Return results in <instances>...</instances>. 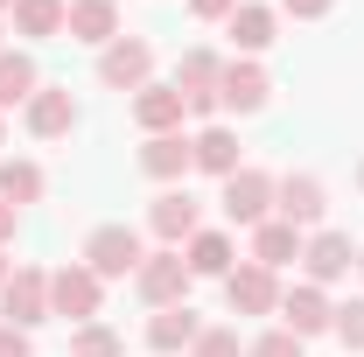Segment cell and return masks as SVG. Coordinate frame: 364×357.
I'll return each instance as SVG.
<instances>
[{
    "instance_id": "cell-1",
    "label": "cell",
    "mask_w": 364,
    "mask_h": 357,
    "mask_svg": "<svg viewBox=\"0 0 364 357\" xmlns=\"http://www.w3.org/2000/svg\"><path fill=\"white\" fill-rule=\"evenodd\" d=\"M140 260H147V245H140L134 224H98L85 238V267L98 273V280H134Z\"/></svg>"
},
{
    "instance_id": "cell-2",
    "label": "cell",
    "mask_w": 364,
    "mask_h": 357,
    "mask_svg": "<svg viewBox=\"0 0 364 357\" xmlns=\"http://www.w3.org/2000/svg\"><path fill=\"white\" fill-rule=\"evenodd\" d=\"M189 260H182V245H161V252H147L134 273V287H140V302L147 309H176V302H189Z\"/></svg>"
},
{
    "instance_id": "cell-3",
    "label": "cell",
    "mask_w": 364,
    "mask_h": 357,
    "mask_svg": "<svg viewBox=\"0 0 364 357\" xmlns=\"http://www.w3.org/2000/svg\"><path fill=\"white\" fill-rule=\"evenodd\" d=\"M98 302H105V280H98L85 260H70V267L49 273V315H63V322H98Z\"/></svg>"
},
{
    "instance_id": "cell-4",
    "label": "cell",
    "mask_w": 364,
    "mask_h": 357,
    "mask_svg": "<svg viewBox=\"0 0 364 357\" xmlns=\"http://www.w3.org/2000/svg\"><path fill=\"white\" fill-rule=\"evenodd\" d=\"M280 273L259 267V260H238V267L225 273V309L231 315H280Z\"/></svg>"
},
{
    "instance_id": "cell-5",
    "label": "cell",
    "mask_w": 364,
    "mask_h": 357,
    "mask_svg": "<svg viewBox=\"0 0 364 357\" xmlns=\"http://www.w3.org/2000/svg\"><path fill=\"white\" fill-rule=\"evenodd\" d=\"M98 85H112V91H140V85H154V49L140 43V36L105 43V49H98Z\"/></svg>"
},
{
    "instance_id": "cell-6",
    "label": "cell",
    "mask_w": 364,
    "mask_h": 357,
    "mask_svg": "<svg viewBox=\"0 0 364 357\" xmlns=\"http://www.w3.org/2000/svg\"><path fill=\"white\" fill-rule=\"evenodd\" d=\"M0 315H7L14 329L49 322V273L43 267H14V273H7V287H0Z\"/></svg>"
},
{
    "instance_id": "cell-7",
    "label": "cell",
    "mask_w": 364,
    "mask_h": 357,
    "mask_svg": "<svg viewBox=\"0 0 364 357\" xmlns=\"http://www.w3.org/2000/svg\"><path fill=\"white\" fill-rule=\"evenodd\" d=\"M218 203H225L231 224L252 231V224L273 218V176H267V169H238V176H225V196H218Z\"/></svg>"
},
{
    "instance_id": "cell-8",
    "label": "cell",
    "mask_w": 364,
    "mask_h": 357,
    "mask_svg": "<svg viewBox=\"0 0 364 357\" xmlns=\"http://www.w3.org/2000/svg\"><path fill=\"white\" fill-rule=\"evenodd\" d=\"M350 267H358V245H350V231H309V245H301V273H309L316 287H336Z\"/></svg>"
},
{
    "instance_id": "cell-9",
    "label": "cell",
    "mask_w": 364,
    "mask_h": 357,
    "mask_svg": "<svg viewBox=\"0 0 364 357\" xmlns=\"http://www.w3.org/2000/svg\"><path fill=\"white\" fill-rule=\"evenodd\" d=\"M329 322H336V302H329V287L301 280V287H287V294H280V329H294L301 343H309V336H322Z\"/></svg>"
},
{
    "instance_id": "cell-10",
    "label": "cell",
    "mask_w": 364,
    "mask_h": 357,
    "mask_svg": "<svg viewBox=\"0 0 364 357\" xmlns=\"http://www.w3.org/2000/svg\"><path fill=\"white\" fill-rule=\"evenodd\" d=\"M147 224H154L161 245H189V238L203 231V203H196L189 189H161V196L147 203Z\"/></svg>"
},
{
    "instance_id": "cell-11",
    "label": "cell",
    "mask_w": 364,
    "mask_h": 357,
    "mask_svg": "<svg viewBox=\"0 0 364 357\" xmlns=\"http://www.w3.org/2000/svg\"><path fill=\"white\" fill-rule=\"evenodd\" d=\"M322 203H329L322 176H280V182H273V218H287L294 231H316Z\"/></svg>"
},
{
    "instance_id": "cell-12",
    "label": "cell",
    "mask_w": 364,
    "mask_h": 357,
    "mask_svg": "<svg viewBox=\"0 0 364 357\" xmlns=\"http://www.w3.org/2000/svg\"><path fill=\"white\" fill-rule=\"evenodd\" d=\"M267 98H273V78L252 63V56H231L225 78H218V105H225V112H259Z\"/></svg>"
},
{
    "instance_id": "cell-13",
    "label": "cell",
    "mask_w": 364,
    "mask_h": 357,
    "mask_svg": "<svg viewBox=\"0 0 364 357\" xmlns=\"http://www.w3.org/2000/svg\"><path fill=\"white\" fill-rule=\"evenodd\" d=\"M196 336H203V315L189 309V302L147 315V343H154V357H189V343H196Z\"/></svg>"
},
{
    "instance_id": "cell-14",
    "label": "cell",
    "mask_w": 364,
    "mask_h": 357,
    "mask_svg": "<svg viewBox=\"0 0 364 357\" xmlns=\"http://www.w3.org/2000/svg\"><path fill=\"white\" fill-rule=\"evenodd\" d=\"M21 112H28V134H36V140H63L70 127H77V98H70V85H43Z\"/></svg>"
},
{
    "instance_id": "cell-15",
    "label": "cell",
    "mask_w": 364,
    "mask_h": 357,
    "mask_svg": "<svg viewBox=\"0 0 364 357\" xmlns=\"http://www.w3.org/2000/svg\"><path fill=\"white\" fill-rule=\"evenodd\" d=\"M140 169L154 182H168L176 189L189 169H196V147H189V134H147V147H140Z\"/></svg>"
},
{
    "instance_id": "cell-16",
    "label": "cell",
    "mask_w": 364,
    "mask_h": 357,
    "mask_svg": "<svg viewBox=\"0 0 364 357\" xmlns=\"http://www.w3.org/2000/svg\"><path fill=\"white\" fill-rule=\"evenodd\" d=\"M63 36H70V43H91V49L119 43V0H70Z\"/></svg>"
},
{
    "instance_id": "cell-17",
    "label": "cell",
    "mask_w": 364,
    "mask_h": 357,
    "mask_svg": "<svg viewBox=\"0 0 364 357\" xmlns=\"http://www.w3.org/2000/svg\"><path fill=\"white\" fill-rule=\"evenodd\" d=\"M225 36L238 43V56H259V49L280 36V7H259V0H238L225 21Z\"/></svg>"
},
{
    "instance_id": "cell-18",
    "label": "cell",
    "mask_w": 364,
    "mask_h": 357,
    "mask_svg": "<svg viewBox=\"0 0 364 357\" xmlns=\"http://www.w3.org/2000/svg\"><path fill=\"white\" fill-rule=\"evenodd\" d=\"M134 119L147 127V134H182L189 105H182L176 85H140V91H134Z\"/></svg>"
},
{
    "instance_id": "cell-19",
    "label": "cell",
    "mask_w": 364,
    "mask_h": 357,
    "mask_svg": "<svg viewBox=\"0 0 364 357\" xmlns=\"http://www.w3.org/2000/svg\"><path fill=\"white\" fill-rule=\"evenodd\" d=\"M189 147H196V169H203V176H218V182L245 169V161H238V134H231L225 119H210L203 134H189Z\"/></svg>"
},
{
    "instance_id": "cell-20",
    "label": "cell",
    "mask_w": 364,
    "mask_h": 357,
    "mask_svg": "<svg viewBox=\"0 0 364 357\" xmlns=\"http://www.w3.org/2000/svg\"><path fill=\"white\" fill-rule=\"evenodd\" d=\"M301 245H309V231H294L287 218H267V224H252V260L259 267H287V260H301Z\"/></svg>"
},
{
    "instance_id": "cell-21",
    "label": "cell",
    "mask_w": 364,
    "mask_h": 357,
    "mask_svg": "<svg viewBox=\"0 0 364 357\" xmlns=\"http://www.w3.org/2000/svg\"><path fill=\"white\" fill-rule=\"evenodd\" d=\"M182 260H189L196 280H225V273L238 267V245H231V231H196V238L182 245Z\"/></svg>"
},
{
    "instance_id": "cell-22",
    "label": "cell",
    "mask_w": 364,
    "mask_h": 357,
    "mask_svg": "<svg viewBox=\"0 0 364 357\" xmlns=\"http://www.w3.org/2000/svg\"><path fill=\"white\" fill-rule=\"evenodd\" d=\"M7 14H14V36L49 43V36H63V21H70V0H14Z\"/></svg>"
},
{
    "instance_id": "cell-23",
    "label": "cell",
    "mask_w": 364,
    "mask_h": 357,
    "mask_svg": "<svg viewBox=\"0 0 364 357\" xmlns=\"http://www.w3.org/2000/svg\"><path fill=\"white\" fill-rule=\"evenodd\" d=\"M36 91H43L36 56H28V49H0V112H7V105H28Z\"/></svg>"
},
{
    "instance_id": "cell-24",
    "label": "cell",
    "mask_w": 364,
    "mask_h": 357,
    "mask_svg": "<svg viewBox=\"0 0 364 357\" xmlns=\"http://www.w3.org/2000/svg\"><path fill=\"white\" fill-rule=\"evenodd\" d=\"M218 78H225V56L218 49H182V63H176L182 98H218Z\"/></svg>"
},
{
    "instance_id": "cell-25",
    "label": "cell",
    "mask_w": 364,
    "mask_h": 357,
    "mask_svg": "<svg viewBox=\"0 0 364 357\" xmlns=\"http://www.w3.org/2000/svg\"><path fill=\"white\" fill-rule=\"evenodd\" d=\"M0 203H14V211L43 203V161H28V154H7V161H0Z\"/></svg>"
},
{
    "instance_id": "cell-26",
    "label": "cell",
    "mask_w": 364,
    "mask_h": 357,
    "mask_svg": "<svg viewBox=\"0 0 364 357\" xmlns=\"http://www.w3.org/2000/svg\"><path fill=\"white\" fill-rule=\"evenodd\" d=\"M70 357H127V336L112 322H77L70 329Z\"/></svg>"
},
{
    "instance_id": "cell-27",
    "label": "cell",
    "mask_w": 364,
    "mask_h": 357,
    "mask_svg": "<svg viewBox=\"0 0 364 357\" xmlns=\"http://www.w3.org/2000/svg\"><path fill=\"white\" fill-rule=\"evenodd\" d=\"M329 329H336L343 351H364V294L358 302H336V322H329Z\"/></svg>"
},
{
    "instance_id": "cell-28",
    "label": "cell",
    "mask_w": 364,
    "mask_h": 357,
    "mask_svg": "<svg viewBox=\"0 0 364 357\" xmlns=\"http://www.w3.org/2000/svg\"><path fill=\"white\" fill-rule=\"evenodd\" d=\"M189 357H245V343H238V329H210L203 322V336L189 343Z\"/></svg>"
},
{
    "instance_id": "cell-29",
    "label": "cell",
    "mask_w": 364,
    "mask_h": 357,
    "mask_svg": "<svg viewBox=\"0 0 364 357\" xmlns=\"http://www.w3.org/2000/svg\"><path fill=\"white\" fill-rule=\"evenodd\" d=\"M245 357H301V336L294 329H267V336H252Z\"/></svg>"
},
{
    "instance_id": "cell-30",
    "label": "cell",
    "mask_w": 364,
    "mask_h": 357,
    "mask_svg": "<svg viewBox=\"0 0 364 357\" xmlns=\"http://www.w3.org/2000/svg\"><path fill=\"white\" fill-rule=\"evenodd\" d=\"M0 357H36V343H28V329L0 322Z\"/></svg>"
},
{
    "instance_id": "cell-31",
    "label": "cell",
    "mask_w": 364,
    "mask_h": 357,
    "mask_svg": "<svg viewBox=\"0 0 364 357\" xmlns=\"http://www.w3.org/2000/svg\"><path fill=\"white\" fill-rule=\"evenodd\" d=\"M336 0H280V14H294V21H322Z\"/></svg>"
},
{
    "instance_id": "cell-32",
    "label": "cell",
    "mask_w": 364,
    "mask_h": 357,
    "mask_svg": "<svg viewBox=\"0 0 364 357\" xmlns=\"http://www.w3.org/2000/svg\"><path fill=\"white\" fill-rule=\"evenodd\" d=\"M231 7H238V0H189L196 21H231Z\"/></svg>"
},
{
    "instance_id": "cell-33",
    "label": "cell",
    "mask_w": 364,
    "mask_h": 357,
    "mask_svg": "<svg viewBox=\"0 0 364 357\" xmlns=\"http://www.w3.org/2000/svg\"><path fill=\"white\" fill-rule=\"evenodd\" d=\"M14 224H21V211H14V203H0V245H14Z\"/></svg>"
},
{
    "instance_id": "cell-34",
    "label": "cell",
    "mask_w": 364,
    "mask_h": 357,
    "mask_svg": "<svg viewBox=\"0 0 364 357\" xmlns=\"http://www.w3.org/2000/svg\"><path fill=\"white\" fill-rule=\"evenodd\" d=\"M7 273H14V267H7V252H0V287H7Z\"/></svg>"
},
{
    "instance_id": "cell-35",
    "label": "cell",
    "mask_w": 364,
    "mask_h": 357,
    "mask_svg": "<svg viewBox=\"0 0 364 357\" xmlns=\"http://www.w3.org/2000/svg\"><path fill=\"white\" fill-rule=\"evenodd\" d=\"M0 147H7V112H0Z\"/></svg>"
},
{
    "instance_id": "cell-36",
    "label": "cell",
    "mask_w": 364,
    "mask_h": 357,
    "mask_svg": "<svg viewBox=\"0 0 364 357\" xmlns=\"http://www.w3.org/2000/svg\"><path fill=\"white\" fill-rule=\"evenodd\" d=\"M358 189H364V161H358Z\"/></svg>"
},
{
    "instance_id": "cell-37",
    "label": "cell",
    "mask_w": 364,
    "mask_h": 357,
    "mask_svg": "<svg viewBox=\"0 0 364 357\" xmlns=\"http://www.w3.org/2000/svg\"><path fill=\"white\" fill-rule=\"evenodd\" d=\"M7 7H14V0H0V14H7Z\"/></svg>"
},
{
    "instance_id": "cell-38",
    "label": "cell",
    "mask_w": 364,
    "mask_h": 357,
    "mask_svg": "<svg viewBox=\"0 0 364 357\" xmlns=\"http://www.w3.org/2000/svg\"><path fill=\"white\" fill-rule=\"evenodd\" d=\"M358 273H364V252H358Z\"/></svg>"
}]
</instances>
